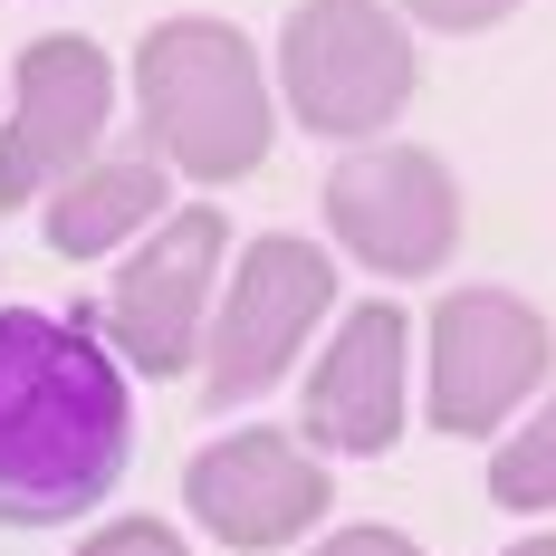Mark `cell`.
Masks as SVG:
<instances>
[{
  "mask_svg": "<svg viewBox=\"0 0 556 556\" xmlns=\"http://www.w3.org/2000/svg\"><path fill=\"white\" fill-rule=\"evenodd\" d=\"M135 460V384L87 317L0 307V528H67Z\"/></svg>",
  "mask_w": 556,
  "mask_h": 556,
  "instance_id": "6da1fadb",
  "label": "cell"
},
{
  "mask_svg": "<svg viewBox=\"0 0 556 556\" xmlns=\"http://www.w3.org/2000/svg\"><path fill=\"white\" fill-rule=\"evenodd\" d=\"M135 115L144 144L192 182H240L269 164L278 135V77L260 67L250 29H230L212 10L154 20L135 39Z\"/></svg>",
  "mask_w": 556,
  "mask_h": 556,
  "instance_id": "7a4b0ae2",
  "label": "cell"
},
{
  "mask_svg": "<svg viewBox=\"0 0 556 556\" xmlns=\"http://www.w3.org/2000/svg\"><path fill=\"white\" fill-rule=\"evenodd\" d=\"M269 77L288 97V115L327 144H375L422 87L413 29H403L393 0H298L288 29H278Z\"/></svg>",
  "mask_w": 556,
  "mask_h": 556,
  "instance_id": "3957f363",
  "label": "cell"
},
{
  "mask_svg": "<svg viewBox=\"0 0 556 556\" xmlns=\"http://www.w3.org/2000/svg\"><path fill=\"white\" fill-rule=\"evenodd\" d=\"M222 278H230V222L212 202L164 212L115 260L106 298L87 307V327L115 345L125 375H192L202 336H212V307H222Z\"/></svg>",
  "mask_w": 556,
  "mask_h": 556,
  "instance_id": "277c9868",
  "label": "cell"
},
{
  "mask_svg": "<svg viewBox=\"0 0 556 556\" xmlns=\"http://www.w3.org/2000/svg\"><path fill=\"white\" fill-rule=\"evenodd\" d=\"M336 307V260L307 230H260L222 278V307L202 336V403L240 413L269 384H288V365L307 355V336L327 327Z\"/></svg>",
  "mask_w": 556,
  "mask_h": 556,
  "instance_id": "5b68a950",
  "label": "cell"
},
{
  "mask_svg": "<svg viewBox=\"0 0 556 556\" xmlns=\"http://www.w3.org/2000/svg\"><path fill=\"white\" fill-rule=\"evenodd\" d=\"M556 336L518 288H451L422 336V422L451 442L508 432L518 403H538Z\"/></svg>",
  "mask_w": 556,
  "mask_h": 556,
  "instance_id": "8992f818",
  "label": "cell"
},
{
  "mask_svg": "<svg viewBox=\"0 0 556 556\" xmlns=\"http://www.w3.org/2000/svg\"><path fill=\"white\" fill-rule=\"evenodd\" d=\"M327 230L375 278H432L460 250V173L422 144H355L327 164Z\"/></svg>",
  "mask_w": 556,
  "mask_h": 556,
  "instance_id": "52a82bcc",
  "label": "cell"
},
{
  "mask_svg": "<svg viewBox=\"0 0 556 556\" xmlns=\"http://www.w3.org/2000/svg\"><path fill=\"white\" fill-rule=\"evenodd\" d=\"M115 125V58L77 29L29 39L10 67V125H0V202H49L87 154H106Z\"/></svg>",
  "mask_w": 556,
  "mask_h": 556,
  "instance_id": "ba28073f",
  "label": "cell"
},
{
  "mask_svg": "<svg viewBox=\"0 0 556 556\" xmlns=\"http://www.w3.org/2000/svg\"><path fill=\"white\" fill-rule=\"evenodd\" d=\"M327 460L307 432H269V422H250V432H222V442L192 451V470H182V508H192V528L202 538H222L240 556H269L288 538H307L317 518H327Z\"/></svg>",
  "mask_w": 556,
  "mask_h": 556,
  "instance_id": "9c48e42d",
  "label": "cell"
},
{
  "mask_svg": "<svg viewBox=\"0 0 556 556\" xmlns=\"http://www.w3.org/2000/svg\"><path fill=\"white\" fill-rule=\"evenodd\" d=\"M298 413H307V442L336 451V460H375V451L403 442L413 422V317L393 298H365L327 327V355L307 365L298 384Z\"/></svg>",
  "mask_w": 556,
  "mask_h": 556,
  "instance_id": "30bf717a",
  "label": "cell"
},
{
  "mask_svg": "<svg viewBox=\"0 0 556 556\" xmlns=\"http://www.w3.org/2000/svg\"><path fill=\"white\" fill-rule=\"evenodd\" d=\"M164 212H173V164L154 144H135V154H87L39 202V230H49L58 260H115V250H135Z\"/></svg>",
  "mask_w": 556,
  "mask_h": 556,
  "instance_id": "8fae6325",
  "label": "cell"
},
{
  "mask_svg": "<svg viewBox=\"0 0 556 556\" xmlns=\"http://www.w3.org/2000/svg\"><path fill=\"white\" fill-rule=\"evenodd\" d=\"M490 508H508V518H556V393H547V403H528V422H508V432H500Z\"/></svg>",
  "mask_w": 556,
  "mask_h": 556,
  "instance_id": "7c38bea8",
  "label": "cell"
},
{
  "mask_svg": "<svg viewBox=\"0 0 556 556\" xmlns=\"http://www.w3.org/2000/svg\"><path fill=\"white\" fill-rule=\"evenodd\" d=\"M77 556H192V538H173L164 518H106L97 538H77Z\"/></svg>",
  "mask_w": 556,
  "mask_h": 556,
  "instance_id": "4fadbf2b",
  "label": "cell"
},
{
  "mask_svg": "<svg viewBox=\"0 0 556 556\" xmlns=\"http://www.w3.org/2000/svg\"><path fill=\"white\" fill-rule=\"evenodd\" d=\"M518 0H403V20H422V29H451V39H480V29H500Z\"/></svg>",
  "mask_w": 556,
  "mask_h": 556,
  "instance_id": "5bb4252c",
  "label": "cell"
},
{
  "mask_svg": "<svg viewBox=\"0 0 556 556\" xmlns=\"http://www.w3.org/2000/svg\"><path fill=\"white\" fill-rule=\"evenodd\" d=\"M307 556H422V538H403V528H384V518H365V528H336V538H317Z\"/></svg>",
  "mask_w": 556,
  "mask_h": 556,
  "instance_id": "9a60e30c",
  "label": "cell"
},
{
  "mask_svg": "<svg viewBox=\"0 0 556 556\" xmlns=\"http://www.w3.org/2000/svg\"><path fill=\"white\" fill-rule=\"evenodd\" d=\"M500 556H556V538H518V547H500Z\"/></svg>",
  "mask_w": 556,
  "mask_h": 556,
  "instance_id": "2e32d148",
  "label": "cell"
}]
</instances>
